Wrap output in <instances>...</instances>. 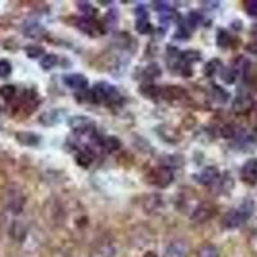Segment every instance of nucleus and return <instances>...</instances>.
<instances>
[{"label":"nucleus","instance_id":"c756f323","mask_svg":"<svg viewBox=\"0 0 257 257\" xmlns=\"http://www.w3.org/2000/svg\"><path fill=\"white\" fill-rule=\"evenodd\" d=\"M16 94V88L13 85H4L0 88V96H3L4 99H12Z\"/></svg>","mask_w":257,"mask_h":257},{"label":"nucleus","instance_id":"9b49d317","mask_svg":"<svg viewBox=\"0 0 257 257\" xmlns=\"http://www.w3.org/2000/svg\"><path fill=\"white\" fill-rule=\"evenodd\" d=\"M220 180V173L216 167L208 166L202 170V173L198 175V181L203 185H212Z\"/></svg>","mask_w":257,"mask_h":257},{"label":"nucleus","instance_id":"a211bd4d","mask_svg":"<svg viewBox=\"0 0 257 257\" xmlns=\"http://www.w3.org/2000/svg\"><path fill=\"white\" fill-rule=\"evenodd\" d=\"M94 160V155L93 151H91L89 147H85L82 151H80L76 156V162L82 167H89L90 164L93 162Z\"/></svg>","mask_w":257,"mask_h":257},{"label":"nucleus","instance_id":"412c9836","mask_svg":"<svg viewBox=\"0 0 257 257\" xmlns=\"http://www.w3.org/2000/svg\"><path fill=\"white\" fill-rule=\"evenodd\" d=\"M141 93L149 99H155V98L161 96L162 89L160 86H156V85H143L141 88Z\"/></svg>","mask_w":257,"mask_h":257},{"label":"nucleus","instance_id":"dca6fc26","mask_svg":"<svg viewBox=\"0 0 257 257\" xmlns=\"http://www.w3.org/2000/svg\"><path fill=\"white\" fill-rule=\"evenodd\" d=\"M100 148L107 153H113L121 148V142L116 137H105L100 141Z\"/></svg>","mask_w":257,"mask_h":257},{"label":"nucleus","instance_id":"4468645a","mask_svg":"<svg viewBox=\"0 0 257 257\" xmlns=\"http://www.w3.org/2000/svg\"><path fill=\"white\" fill-rule=\"evenodd\" d=\"M79 27L84 32H86L88 35L90 36H96L102 34V27L99 26L98 22L93 20V18H82L81 21L79 22Z\"/></svg>","mask_w":257,"mask_h":257},{"label":"nucleus","instance_id":"423d86ee","mask_svg":"<svg viewBox=\"0 0 257 257\" xmlns=\"http://www.w3.org/2000/svg\"><path fill=\"white\" fill-rule=\"evenodd\" d=\"M63 82L67 85L70 89L73 90H86L88 88V79L81 75V73H71V75H66L63 77Z\"/></svg>","mask_w":257,"mask_h":257},{"label":"nucleus","instance_id":"2eb2a0df","mask_svg":"<svg viewBox=\"0 0 257 257\" xmlns=\"http://www.w3.org/2000/svg\"><path fill=\"white\" fill-rule=\"evenodd\" d=\"M16 139L20 144L26 147H36L40 143V137L35 133L30 132H20L16 134Z\"/></svg>","mask_w":257,"mask_h":257},{"label":"nucleus","instance_id":"f03ea898","mask_svg":"<svg viewBox=\"0 0 257 257\" xmlns=\"http://www.w3.org/2000/svg\"><path fill=\"white\" fill-rule=\"evenodd\" d=\"M91 100L94 103H107L112 104L121 99V95L113 85L108 82H99L90 90Z\"/></svg>","mask_w":257,"mask_h":257},{"label":"nucleus","instance_id":"473e14b6","mask_svg":"<svg viewBox=\"0 0 257 257\" xmlns=\"http://www.w3.org/2000/svg\"><path fill=\"white\" fill-rule=\"evenodd\" d=\"M117 21H118V17H117L116 11H109L105 16V24L108 27H113L117 24Z\"/></svg>","mask_w":257,"mask_h":257},{"label":"nucleus","instance_id":"0eeeda50","mask_svg":"<svg viewBox=\"0 0 257 257\" xmlns=\"http://www.w3.org/2000/svg\"><path fill=\"white\" fill-rule=\"evenodd\" d=\"M189 244L184 240H176L167 247L165 257H189Z\"/></svg>","mask_w":257,"mask_h":257},{"label":"nucleus","instance_id":"9d476101","mask_svg":"<svg viewBox=\"0 0 257 257\" xmlns=\"http://www.w3.org/2000/svg\"><path fill=\"white\" fill-rule=\"evenodd\" d=\"M252 107H253V102H252L251 96L247 95V94L238 95L237 98L234 99L233 105H231L233 111L238 114L247 113V112H248Z\"/></svg>","mask_w":257,"mask_h":257},{"label":"nucleus","instance_id":"1a4fd4ad","mask_svg":"<svg viewBox=\"0 0 257 257\" xmlns=\"http://www.w3.org/2000/svg\"><path fill=\"white\" fill-rule=\"evenodd\" d=\"M135 15H137V22H135L137 31L141 32V34H148L152 30V26L149 24L148 13H147L146 9L143 7H138L137 11H135Z\"/></svg>","mask_w":257,"mask_h":257},{"label":"nucleus","instance_id":"a878e982","mask_svg":"<svg viewBox=\"0 0 257 257\" xmlns=\"http://www.w3.org/2000/svg\"><path fill=\"white\" fill-rule=\"evenodd\" d=\"M77 8L85 16V18H93L94 8L88 2H77Z\"/></svg>","mask_w":257,"mask_h":257},{"label":"nucleus","instance_id":"c85d7f7f","mask_svg":"<svg viewBox=\"0 0 257 257\" xmlns=\"http://www.w3.org/2000/svg\"><path fill=\"white\" fill-rule=\"evenodd\" d=\"M161 68L157 63H151L147 66L146 68V76L148 79H156V77L161 76Z\"/></svg>","mask_w":257,"mask_h":257},{"label":"nucleus","instance_id":"bb28decb","mask_svg":"<svg viewBox=\"0 0 257 257\" xmlns=\"http://www.w3.org/2000/svg\"><path fill=\"white\" fill-rule=\"evenodd\" d=\"M12 73V64L7 59H0V79H7Z\"/></svg>","mask_w":257,"mask_h":257},{"label":"nucleus","instance_id":"5701e85b","mask_svg":"<svg viewBox=\"0 0 257 257\" xmlns=\"http://www.w3.org/2000/svg\"><path fill=\"white\" fill-rule=\"evenodd\" d=\"M57 63H58V57L56 54H45L40 61L41 68L45 71H49L53 67H56Z\"/></svg>","mask_w":257,"mask_h":257},{"label":"nucleus","instance_id":"6e6552de","mask_svg":"<svg viewBox=\"0 0 257 257\" xmlns=\"http://www.w3.org/2000/svg\"><path fill=\"white\" fill-rule=\"evenodd\" d=\"M213 213H215V208L212 207V205L201 203L199 206H197L196 210L193 211L192 220L196 222H205L213 216Z\"/></svg>","mask_w":257,"mask_h":257},{"label":"nucleus","instance_id":"7ed1b4c3","mask_svg":"<svg viewBox=\"0 0 257 257\" xmlns=\"http://www.w3.org/2000/svg\"><path fill=\"white\" fill-rule=\"evenodd\" d=\"M151 183L158 188H167L174 181V173L171 167L161 166L155 169L149 175Z\"/></svg>","mask_w":257,"mask_h":257},{"label":"nucleus","instance_id":"72a5a7b5","mask_svg":"<svg viewBox=\"0 0 257 257\" xmlns=\"http://www.w3.org/2000/svg\"><path fill=\"white\" fill-rule=\"evenodd\" d=\"M202 4H205L206 9H215L219 7V2H202Z\"/></svg>","mask_w":257,"mask_h":257},{"label":"nucleus","instance_id":"39448f33","mask_svg":"<svg viewBox=\"0 0 257 257\" xmlns=\"http://www.w3.org/2000/svg\"><path fill=\"white\" fill-rule=\"evenodd\" d=\"M68 126L77 133L91 132L94 127V122L90 117L86 116H75L68 120Z\"/></svg>","mask_w":257,"mask_h":257},{"label":"nucleus","instance_id":"b1692460","mask_svg":"<svg viewBox=\"0 0 257 257\" xmlns=\"http://www.w3.org/2000/svg\"><path fill=\"white\" fill-rule=\"evenodd\" d=\"M237 75L238 72L234 68H222L221 72H220L221 80L225 84H234L237 80Z\"/></svg>","mask_w":257,"mask_h":257},{"label":"nucleus","instance_id":"f257e3e1","mask_svg":"<svg viewBox=\"0 0 257 257\" xmlns=\"http://www.w3.org/2000/svg\"><path fill=\"white\" fill-rule=\"evenodd\" d=\"M253 211L254 203L251 199H247L238 208L229 211L228 213H225L224 219H222V225L226 229L239 228L240 225L244 224L253 215Z\"/></svg>","mask_w":257,"mask_h":257},{"label":"nucleus","instance_id":"20e7f679","mask_svg":"<svg viewBox=\"0 0 257 257\" xmlns=\"http://www.w3.org/2000/svg\"><path fill=\"white\" fill-rule=\"evenodd\" d=\"M240 179L247 185L257 184V158H249L240 169Z\"/></svg>","mask_w":257,"mask_h":257},{"label":"nucleus","instance_id":"7c9ffc66","mask_svg":"<svg viewBox=\"0 0 257 257\" xmlns=\"http://www.w3.org/2000/svg\"><path fill=\"white\" fill-rule=\"evenodd\" d=\"M245 12L251 17L257 18V0H248L245 2Z\"/></svg>","mask_w":257,"mask_h":257},{"label":"nucleus","instance_id":"4be33fe9","mask_svg":"<svg viewBox=\"0 0 257 257\" xmlns=\"http://www.w3.org/2000/svg\"><path fill=\"white\" fill-rule=\"evenodd\" d=\"M197 257H220L219 249L213 244H203L198 249Z\"/></svg>","mask_w":257,"mask_h":257},{"label":"nucleus","instance_id":"393cba45","mask_svg":"<svg viewBox=\"0 0 257 257\" xmlns=\"http://www.w3.org/2000/svg\"><path fill=\"white\" fill-rule=\"evenodd\" d=\"M216 44L217 47L220 48H226L229 44H230V35L229 32L224 29L217 30L216 34Z\"/></svg>","mask_w":257,"mask_h":257},{"label":"nucleus","instance_id":"aec40b11","mask_svg":"<svg viewBox=\"0 0 257 257\" xmlns=\"http://www.w3.org/2000/svg\"><path fill=\"white\" fill-rule=\"evenodd\" d=\"M24 32L27 38H39L44 32V29H43L41 25L36 24V22H30L24 27Z\"/></svg>","mask_w":257,"mask_h":257},{"label":"nucleus","instance_id":"f704fd0d","mask_svg":"<svg viewBox=\"0 0 257 257\" xmlns=\"http://www.w3.org/2000/svg\"><path fill=\"white\" fill-rule=\"evenodd\" d=\"M252 35H253V39H254V44L257 45V25L252 29Z\"/></svg>","mask_w":257,"mask_h":257},{"label":"nucleus","instance_id":"cd10ccee","mask_svg":"<svg viewBox=\"0 0 257 257\" xmlns=\"http://www.w3.org/2000/svg\"><path fill=\"white\" fill-rule=\"evenodd\" d=\"M25 52H26L29 58H39V57L44 56V49L39 45H29L25 49Z\"/></svg>","mask_w":257,"mask_h":257},{"label":"nucleus","instance_id":"f3484780","mask_svg":"<svg viewBox=\"0 0 257 257\" xmlns=\"http://www.w3.org/2000/svg\"><path fill=\"white\" fill-rule=\"evenodd\" d=\"M203 24V16L198 12H190L187 16V20H185V24H183V26L188 30L189 32H192L193 30H196L197 27L201 26Z\"/></svg>","mask_w":257,"mask_h":257},{"label":"nucleus","instance_id":"f8f14e48","mask_svg":"<svg viewBox=\"0 0 257 257\" xmlns=\"http://www.w3.org/2000/svg\"><path fill=\"white\" fill-rule=\"evenodd\" d=\"M188 93L185 89H183L181 86H175V85H171V86H166L165 89H162V94L161 96H164L165 99L169 100H181L187 98Z\"/></svg>","mask_w":257,"mask_h":257},{"label":"nucleus","instance_id":"ddd939ff","mask_svg":"<svg viewBox=\"0 0 257 257\" xmlns=\"http://www.w3.org/2000/svg\"><path fill=\"white\" fill-rule=\"evenodd\" d=\"M64 113L66 112H63L62 109H52V111H48L41 114L40 122L44 126L57 125V123H59L62 121Z\"/></svg>","mask_w":257,"mask_h":257},{"label":"nucleus","instance_id":"2f4dec72","mask_svg":"<svg viewBox=\"0 0 257 257\" xmlns=\"http://www.w3.org/2000/svg\"><path fill=\"white\" fill-rule=\"evenodd\" d=\"M220 133H221V137L225 138V139H231L235 135V130H234L233 125H224Z\"/></svg>","mask_w":257,"mask_h":257},{"label":"nucleus","instance_id":"6ab92c4d","mask_svg":"<svg viewBox=\"0 0 257 257\" xmlns=\"http://www.w3.org/2000/svg\"><path fill=\"white\" fill-rule=\"evenodd\" d=\"M222 70V64L219 59H211L207 64L205 66V70H203V73H205L206 77H212L215 76L216 73L221 72Z\"/></svg>","mask_w":257,"mask_h":257},{"label":"nucleus","instance_id":"c9c22d12","mask_svg":"<svg viewBox=\"0 0 257 257\" xmlns=\"http://www.w3.org/2000/svg\"><path fill=\"white\" fill-rule=\"evenodd\" d=\"M256 111H257V108H256Z\"/></svg>","mask_w":257,"mask_h":257}]
</instances>
